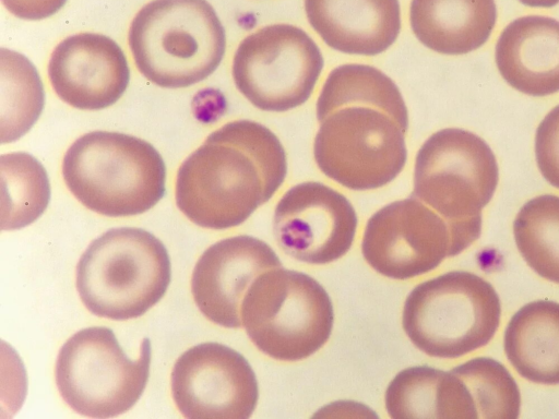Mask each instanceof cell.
<instances>
[{"label": "cell", "mask_w": 559, "mask_h": 419, "mask_svg": "<svg viewBox=\"0 0 559 419\" xmlns=\"http://www.w3.org/2000/svg\"><path fill=\"white\" fill-rule=\"evenodd\" d=\"M313 142L319 169L341 185L366 191L386 185L403 170L408 111L397 85L378 68H334L317 100Z\"/></svg>", "instance_id": "6da1fadb"}, {"label": "cell", "mask_w": 559, "mask_h": 419, "mask_svg": "<svg viewBox=\"0 0 559 419\" xmlns=\"http://www.w3.org/2000/svg\"><path fill=\"white\" fill-rule=\"evenodd\" d=\"M286 175L284 146L269 128L247 119L230 121L179 167L176 204L200 227H236L274 195Z\"/></svg>", "instance_id": "7a4b0ae2"}, {"label": "cell", "mask_w": 559, "mask_h": 419, "mask_svg": "<svg viewBox=\"0 0 559 419\" xmlns=\"http://www.w3.org/2000/svg\"><path fill=\"white\" fill-rule=\"evenodd\" d=\"M70 192L109 217L151 210L164 196L166 167L157 149L133 135L93 131L76 139L62 160Z\"/></svg>", "instance_id": "3957f363"}, {"label": "cell", "mask_w": 559, "mask_h": 419, "mask_svg": "<svg viewBox=\"0 0 559 419\" xmlns=\"http://www.w3.org/2000/svg\"><path fill=\"white\" fill-rule=\"evenodd\" d=\"M129 46L144 77L160 87L180 88L217 69L226 35L206 0H153L133 17Z\"/></svg>", "instance_id": "277c9868"}, {"label": "cell", "mask_w": 559, "mask_h": 419, "mask_svg": "<svg viewBox=\"0 0 559 419\" xmlns=\"http://www.w3.org/2000/svg\"><path fill=\"white\" fill-rule=\"evenodd\" d=\"M499 169L490 146L478 135L447 128L417 152L412 196L438 213L463 252L481 232V211L492 199Z\"/></svg>", "instance_id": "5b68a950"}, {"label": "cell", "mask_w": 559, "mask_h": 419, "mask_svg": "<svg viewBox=\"0 0 559 419\" xmlns=\"http://www.w3.org/2000/svg\"><path fill=\"white\" fill-rule=\"evenodd\" d=\"M170 278L166 247L141 228L107 230L76 265V289L86 309L116 321L143 315L165 295Z\"/></svg>", "instance_id": "8992f818"}, {"label": "cell", "mask_w": 559, "mask_h": 419, "mask_svg": "<svg viewBox=\"0 0 559 419\" xmlns=\"http://www.w3.org/2000/svg\"><path fill=\"white\" fill-rule=\"evenodd\" d=\"M501 319L493 286L466 271H452L417 285L406 297L402 325L424 354L442 359L486 346Z\"/></svg>", "instance_id": "52a82bcc"}, {"label": "cell", "mask_w": 559, "mask_h": 419, "mask_svg": "<svg viewBox=\"0 0 559 419\" xmlns=\"http://www.w3.org/2000/svg\"><path fill=\"white\" fill-rule=\"evenodd\" d=\"M241 321L261 352L298 361L329 340L334 310L329 294L313 277L280 266L251 284L242 300Z\"/></svg>", "instance_id": "ba28073f"}, {"label": "cell", "mask_w": 559, "mask_h": 419, "mask_svg": "<svg viewBox=\"0 0 559 419\" xmlns=\"http://www.w3.org/2000/svg\"><path fill=\"white\" fill-rule=\"evenodd\" d=\"M150 364L148 338L143 339L138 358L131 360L110 328L87 327L73 334L60 348L56 384L62 399L79 415L117 417L141 397Z\"/></svg>", "instance_id": "9c48e42d"}, {"label": "cell", "mask_w": 559, "mask_h": 419, "mask_svg": "<svg viewBox=\"0 0 559 419\" xmlns=\"http://www.w3.org/2000/svg\"><path fill=\"white\" fill-rule=\"evenodd\" d=\"M323 65L320 48L304 29L273 24L241 40L231 73L238 91L254 107L283 112L309 99Z\"/></svg>", "instance_id": "30bf717a"}, {"label": "cell", "mask_w": 559, "mask_h": 419, "mask_svg": "<svg viewBox=\"0 0 559 419\" xmlns=\"http://www.w3.org/2000/svg\"><path fill=\"white\" fill-rule=\"evenodd\" d=\"M361 251L376 272L400 280L426 274L461 253L447 222L412 195L371 215Z\"/></svg>", "instance_id": "8fae6325"}, {"label": "cell", "mask_w": 559, "mask_h": 419, "mask_svg": "<svg viewBox=\"0 0 559 419\" xmlns=\"http://www.w3.org/2000/svg\"><path fill=\"white\" fill-rule=\"evenodd\" d=\"M171 393L177 408L189 419H248L259 398L248 360L219 343L198 344L177 359Z\"/></svg>", "instance_id": "7c38bea8"}, {"label": "cell", "mask_w": 559, "mask_h": 419, "mask_svg": "<svg viewBox=\"0 0 559 419\" xmlns=\"http://www.w3.org/2000/svg\"><path fill=\"white\" fill-rule=\"evenodd\" d=\"M358 217L345 195L317 181L288 189L275 206L273 231L278 247L293 259L326 264L350 249Z\"/></svg>", "instance_id": "4fadbf2b"}, {"label": "cell", "mask_w": 559, "mask_h": 419, "mask_svg": "<svg viewBox=\"0 0 559 419\" xmlns=\"http://www.w3.org/2000/svg\"><path fill=\"white\" fill-rule=\"evenodd\" d=\"M282 266L280 258L264 241L236 236L209 247L198 260L191 291L201 313L228 328L242 326V300L254 279Z\"/></svg>", "instance_id": "5bb4252c"}, {"label": "cell", "mask_w": 559, "mask_h": 419, "mask_svg": "<svg viewBox=\"0 0 559 419\" xmlns=\"http://www.w3.org/2000/svg\"><path fill=\"white\" fill-rule=\"evenodd\" d=\"M48 76L66 104L82 110L114 105L124 93L130 70L122 49L111 38L95 33L71 35L53 49Z\"/></svg>", "instance_id": "9a60e30c"}, {"label": "cell", "mask_w": 559, "mask_h": 419, "mask_svg": "<svg viewBox=\"0 0 559 419\" xmlns=\"http://www.w3.org/2000/svg\"><path fill=\"white\" fill-rule=\"evenodd\" d=\"M304 4L312 28L340 52L379 55L401 31L399 0H305Z\"/></svg>", "instance_id": "2e32d148"}, {"label": "cell", "mask_w": 559, "mask_h": 419, "mask_svg": "<svg viewBox=\"0 0 559 419\" xmlns=\"http://www.w3.org/2000/svg\"><path fill=\"white\" fill-rule=\"evenodd\" d=\"M499 73L516 91L535 97L559 92V21L543 15L515 19L495 48Z\"/></svg>", "instance_id": "e0dca14e"}, {"label": "cell", "mask_w": 559, "mask_h": 419, "mask_svg": "<svg viewBox=\"0 0 559 419\" xmlns=\"http://www.w3.org/2000/svg\"><path fill=\"white\" fill-rule=\"evenodd\" d=\"M497 20L495 0H412L409 24L416 38L442 55L481 47Z\"/></svg>", "instance_id": "ac0fdd59"}, {"label": "cell", "mask_w": 559, "mask_h": 419, "mask_svg": "<svg viewBox=\"0 0 559 419\" xmlns=\"http://www.w3.org/2000/svg\"><path fill=\"white\" fill-rule=\"evenodd\" d=\"M503 346L521 376L559 384V302L536 300L520 308L508 323Z\"/></svg>", "instance_id": "d6986e66"}, {"label": "cell", "mask_w": 559, "mask_h": 419, "mask_svg": "<svg viewBox=\"0 0 559 419\" xmlns=\"http://www.w3.org/2000/svg\"><path fill=\"white\" fill-rule=\"evenodd\" d=\"M1 169V229L15 230L34 223L47 208L50 185L44 166L24 152L3 154Z\"/></svg>", "instance_id": "ffe728a7"}, {"label": "cell", "mask_w": 559, "mask_h": 419, "mask_svg": "<svg viewBox=\"0 0 559 419\" xmlns=\"http://www.w3.org/2000/svg\"><path fill=\"white\" fill-rule=\"evenodd\" d=\"M1 143L23 136L37 121L45 103L41 80L33 63L22 53L0 50Z\"/></svg>", "instance_id": "44dd1931"}, {"label": "cell", "mask_w": 559, "mask_h": 419, "mask_svg": "<svg viewBox=\"0 0 559 419\" xmlns=\"http://www.w3.org/2000/svg\"><path fill=\"white\" fill-rule=\"evenodd\" d=\"M451 371L461 381L468 418L516 419L520 416V388L501 362L478 357Z\"/></svg>", "instance_id": "7402d4cb"}, {"label": "cell", "mask_w": 559, "mask_h": 419, "mask_svg": "<svg viewBox=\"0 0 559 419\" xmlns=\"http://www.w3.org/2000/svg\"><path fill=\"white\" fill-rule=\"evenodd\" d=\"M513 235L526 264L559 284V196L543 194L527 201L514 218Z\"/></svg>", "instance_id": "603a6c76"}, {"label": "cell", "mask_w": 559, "mask_h": 419, "mask_svg": "<svg viewBox=\"0 0 559 419\" xmlns=\"http://www.w3.org/2000/svg\"><path fill=\"white\" fill-rule=\"evenodd\" d=\"M449 371L416 366L400 371L385 391V409L393 419L449 418Z\"/></svg>", "instance_id": "cb8c5ba5"}, {"label": "cell", "mask_w": 559, "mask_h": 419, "mask_svg": "<svg viewBox=\"0 0 559 419\" xmlns=\"http://www.w3.org/2000/svg\"><path fill=\"white\" fill-rule=\"evenodd\" d=\"M535 158L545 180L559 189V105L554 107L537 127Z\"/></svg>", "instance_id": "d4e9b609"}, {"label": "cell", "mask_w": 559, "mask_h": 419, "mask_svg": "<svg viewBox=\"0 0 559 419\" xmlns=\"http://www.w3.org/2000/svg\"><path fill=\"white\" fill-rule=\"evenodd\" d=\"M5 9L14 16L36 21L58 12L67 0H1Z\"/></svg>", "instance_id": "484cf974"}, {"label": "cell", "mask_w": 559, "mask_h": 419, "mask_svg": "<svg viewBox=\"0 0 559 419\" xmlns=\"http://www.w3.org/2000/svg\"><path fill=\"white\" fill-rule=\"evenodd\" d=\"M521 3L532 8H551L559 3V0H519Z\"/></svg>", "instance_id": "4316f807"}]
</instances>
